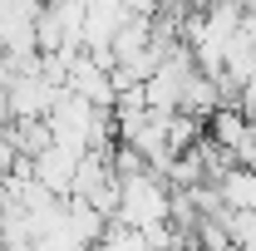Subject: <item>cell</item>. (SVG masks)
<instances>
[{"label":"cell","instance_id":"6da1fadb","mask_svg":"<svg viewBox=\"0 0 256 251\" xmlns=\"http://www.w3.org/2000/svg\"><path fill=\"white\" fill-rule=\"evenodd\" d=\"M172 212V192L158 182V172H148V178H128L124 182V207H118V226H133V232H153Z\"/></svg>","mask_w":256,"mask_h":251},{"label":"cell","instance_id":"7a4b0ae2","mask_svg":"<svg viewBox=\"0 0 256 251\" xmlns=\"http://www.w3.org/2000/svg\"><path fill=\"white\" fill-rule=\"evenodd\" d=\"M79 162H84V153H79V148H64V143H54L44 158H34V182H40V188H50L54 197H69Z\"/></svg>","mask_w":256,"mask_h":251},{"label":"cell","instance_id":"3957f363","mask_svg":"<svg viewBox=\"0 0 256 251\" xmlns=\"http://www.w3.org/2000/svg\"><path fill=\"white\" fill-rule=\"evenodd\" d=\"M217 192H222L226 212H256V172L252 168H232L217 182Z\"/></svg>","mask_w":256,"mask_h":251},{"label":"cell","instance_id":"277c9868","mask_svg":"<svg viewBox=\"0 0 256 251\" xmlns=\"http://www.w3.org/2000/svg\"><path fill=\"white\" fill-rule=\"evenodd\" d=\"M162 0H124V15H138V20H158Z\"/></svg>","mask_w":256,"mask_h":251}]
</instances>
